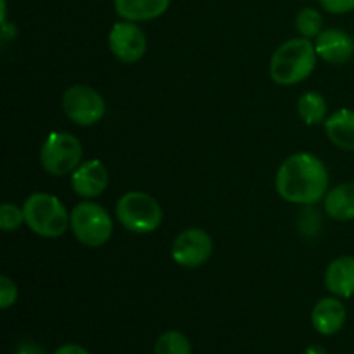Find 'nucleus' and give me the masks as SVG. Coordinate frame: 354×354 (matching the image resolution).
I'll return each instance as SVG.
<instances>
[{
  "label": "nucleus",
  "mask_w": 354,
  "mask_h": 354,
  "mask_svg": "<svg viewBox=\"0 0 354 354\" xmlns=\"http://www.w3.org/2000/svg\"><path fill=\"white\" fill-rule=\"evenodd\" d=\"M24 223L23 207H17L12 203H3L0 206V228L3 232H14Z\"/></svg>",
  "instance_id": "20"
},
{
  "label": "nucleus",
  "mask_w": 354,
  "mask_h": 354,
  "mask_svg": "<svg viewBox=\"0 0 354 354\" xmlns=\"http://www.w3.org/2000/svg\"><path fill=\"white\" fill-rule=\"evenodd\" d=\"M17 301V286L7 275L0 277V308L9 310Z\"/></svg>",
  "instance_id": "21"
},
{
  "label": "nucleus",
  "mask_w": 354,
  "mask_h": 354,
  "mask_svg": "<svg viewBox=\"0 0 354 354\" xmlns=\"http://www.w3.org/2000/svg\"><path fill=\"white\" fill-rule=\"evenodd\" d=\"M325 213L335 221L354 220V182L341 183L328 189L324 199Z\"/></svg>",
  "instance_id": "16"
},
{
  "label": "nucleus",
  "mask_w": 354,
  "mask_h": 354,
  "mask_svg": "<svg viewBox=\"0 0 354 354\" xmlns=\"http://www.w3.org/2000/svg\"><path fill=\"white\" fill-rule=\"evenodd\" d=\"M62 111L78 127H93L106 114V100L88 85H73L62 95Z\"/></svg>",
  "instance_id": "7"
},
{
  "label": "nucleus",
  "mask_w": 354,
  "mask_h": 354,
  "mask_svg": "<svg viewBox=\"0 0 354 354\" xmlns=\"http://www.w3.org/2000/svg\"><path fill=\"white\" fill-rule=\"evenodd\" d=\"M14 354H47L45 349L41 348L40 344L33 341H23L19 346L16 348V353Z\"/></svg>",
  "instance_id": "23"
},
{
  "label": "nucleus",
  "mask_w": 354,
  "mask_h": 354,
  "mask_svg": "<svg viewBox=\"0 0 354 354\" xmlns=\"http://www.w3.org/2000/svg\"><path fill=\"white\" fill-rule=\"evenodd\" d=\"M54 354H90L83 346L80 344H64L57 349Z\"/></svg>",
  "instance_id": "24"
},
{
  "label": "nucleus",
  "mask_w": 354,
  "mask_h": 354,
  "mask_svg": "<svg viewBox=\"0 0 354 354\" xmlns=\"http://www.w3.org/2000/svg\"><path fill=\"white\" fill-rule=\"evenodd\" d=\"M318 2L330 14H348L354 10V0H318Z\"/></svg>",
  "instance_id": "22"
},
{
  "label": "nucleus",
  "mask_w": 354,
  "mask_h": 354,
  "mask_svg": "<svg viewBox=\"0 0 354 354\" xmlns=\"http://www.w3.org/2000/svg\"><path fill=\"white\" fill-rule=\"evenodd\" d=\"M315 50L328 64H346L354 55V40L344 30L330 28L315 38Z\"/></svg>",
  "instance_id": "11"
},
{
  "label": "nucleus",
  "mask_w": 354,
  "mask_h": 354,
  "mask_svg": "<svg viewBox=\"0 0 354 354\" xmlns=\"http://www.w3.org/2000/svg\"><path fill=\"white\" fill-rule=\"evenodd\" d=\"M109 48L118 61L135 64L147 52V38L133 21H118L109 31Z\"/></svg>",
  "instance_id": "9"
},
{
  "label": "nucleus",
  "mask_w": 354,
  "mask_h": 354,
  "mask_svg": "<svg viewBox=\"0 0 354 354\" xmlns=\"http://www.w3.org/2000/svg\"><path fill=\"white\" fill-rule=\"evenodd\" d=\"M71 232L80 244L86 248H100L113 237L111 214L100 204L82 201L71 209Z\"/></svg>",
  "instance_id": "5"
},
{
  "label": "nucleus",
  "mask_w": 354,
  "mask_h": 354,
  "mask_svg": "<svg viewBox=\"0 0 354 354\" xmlns=\"http://www.w3.org/2000/svg\"><path fill=\"white\" fill-rule=\"evenodd\" d=\"M116 220L123 228L133 234H152L162 223V207L145 192L131 190L118 199L114 207Z\"/></svg>",
  "instance_id": "4"
},
{
  "label": "nucleus",
  "mask_w": 354,
  "mask_h": 354,
  "mask_svg": "<svg viewBox=\"0 0 354 354\" xmlns=\"http://www.w3.org/2000/svg\"><path fill=\"white\" fill-rule=\"evenodd\" d=\"M24 223L38 237L57 239L71 227V213H68L61 199L47 192H35L24 201Z\"/></svg>",
  "instance_id": "3"
},
{
  "label": "nucleus",
  "mask_w": 354,
  "mask_h": 354,
  "mask_svg": "<svg viewBox=\"0 0 354 354\" xmlns=\"http://www.w3.org/2000/svg\"><path fill=\"white\" fill-rule=\"evenodd\" d=\"M71 187L76 196L82 199L90 201L93 197H99L109 187V171L100 159L83 161L71 173Z\"/></svg>",
  "instance_id": "10"
},
{
  "label": "nucleus",
  "mask_w": 354,
  "mask_h": 354,
  "mask_svg": "<svg viewBox=\"0 0 354 354\" xmlns=\"http://www.w3.org/2000/svg\"><path fill=\"white\" fill-rule=\"evenodd\" d=\"M318 54L310 38L283 41L270 59V76L277 85L292 86L306 80L317 68Z\"/></svg>",
  "instance_id": "2"
},
{
  "label": "nucleus",
  "mask_w": 354,
  "mask_h": 354,
  "mask_svg": "<svg viewBox=\"0 0 354 354\" xmlns=\"http://www.w3.org/2000/svg\"><path fill=\"white\" fill-rule=\"evenodd\" d=\"M325 286L335 297L348 299L354 296V258L353 256H339L327 266L325 272Z\"/></svg>",
  "instance_id": "13"
},
{
  "label": "nucleus",
  "mask_w": 354,
  "mask_h": 354,
  "mask_svg": "<svg viewBox=\"0 0 354 354\" xmlns=\"http://www.w3.org/2000/svg\"><path fill=\"white\" fill-rule=\"evenodd\" d=\"M348 311L341 297H324L311 311V325L322 335H334L344 327Z\"/></svg>",
  "instance_id": "12"
},
{
  "label": "nucleus",
  "mask_w": 354,
  "mask_h": 354,
  "mask_svg": "<svg viewBox=\"0 0 354 354\" xmlns=\"http://www.w3.org/2000/svg\"><path fill=\"white\" fill-rule=\"evenodd\" d=\"M213 254V239L203 228H187L180 232L171 244V258L183 268H199Z\"/></svg>",
  "instance_id": "8"
},
{
  "label": "nucleus",
  "mask_w": 354,
  "mask_h": 354,
  "mask_svg": "<svg viewBox=\"0 0 354 354\" xmlns=\"http://www.w3.org/2000/svg\"><path fill=\"white\" fill-rule=\"evenodd\" d=\"M154 354H192V344L183 332L168 330L156 341Z\"/></svg>",
  "instance_id": "18"
},
{
  "label": "nucleus",
  "mask_w": 354,
  "mask_h": 354,
  "mask_svg": "<svg viewBox=\"0 0 354 354\" xmlns=\"http://www.w3.org/2000/svg\"><path fill=\"white\" fill-rule=\"evenodd\" d=\"M322 26H324V19L322 14L313 7H304L297 12L296 16V28L299 31L301 37L304 38H317L322 33Z\"/></svg>",
  "instance_id": "19"
},
{
  "label": "nucleus",
  "mask_w": 354,
  "mask_h": 354,
  "mask_svg": "<svg viewBox=\"0 0 354 354\" xmlns=\"http://www.w3.org/2000/svg\"><path fill=\"white\" fill-rule=\"evenodd\" d=\"M16 37V26H14V24H10V23H2V38H3V41H9V40H12V38Z\"/></svg>",
  "instance_id": "25"
},
{
  "label": "nucleus",
  "mask_w": 354,
  "mask_h": 354,
  "mask_svg": "<svg viewBox=\"0 0 354 354\" xmlns=\"http://www.w3.org/2000/svg\"><path fill=\"white\" fill-rule=\"evenodd\" d=\"M171 0H114L116 14L124 21H151L168 10Z\"/></svg>",
  "instance_id": "15"
},
{
  "label": "nucleus",
  "mask_w": 354,
  "mask_h": 354,
  "mask_svg": "<svg viewBox=\"0 0 354 354\" xmlns=\"http://www.w3.org/2000/svg\"><path fill=\"white\" fill-rule=\"evenodd\" d=\"M325 133L335 147L354 152V111L342 107L325 120Z\"/></svg>",
  "instance_id": "14"
},
{
  "label": "nucleus",
  "mask_w": 354,
  "mask_h": 354,
  "mask_svg": "<svg viewBox=\"0 0 354 354\" xmlns=\"http://www.w3.org/2000/svg\"><path fill=\"white\" fill-rule=\"evenodd\" d=\"M327 100L318 92H306L297 100V114L308 127H317L327 120Z\"/></svg>",
  "instance_id": "17"
},
{
  "label": "nucleus",
  "mask_w": 354,
  "mask_h": 354,
  "mask_svg": "<svg viewBox=\"0 0 354 354\" xmlns=\"http://www.w3.org/2000/svg\"><path fill=\"white\" fill-rule=\"evenodd\" d=\"M330 185L327 166L311 152H296L280 165L275 178L277 194L290 204H317Z\"/></svg>",
  "instance_id": "1"
},
{
  "label": "nucleus",
  "mask_w": 354,
  "mask_h": 354,
  "mask_svg": "<svg viewBox=\"0 0 354 354\" xmlns=\"http://www.w3.org/2000/svg\"><path fill=\"white\" fill-rule=\"evenodd\" d=\"M83 162L82 142L68 131H52L40 149V165L48 175H71Z\"/></svg>",
  "instance_id": "6"
}]
</instances>
